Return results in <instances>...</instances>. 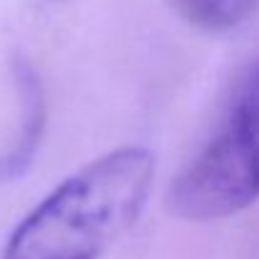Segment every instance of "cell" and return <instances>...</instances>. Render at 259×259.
Segmentation results:
<instances>
[{
	"label": "cell",
	"instance_id": "1",
	"mask_svg": "<svg viewBox=\"0 0 259 259\" xmlns=\"http://www.w3.org/2000/svg\"><path fill=\"white\" fill-rule=\"evenodd\" d=\"M154 171L144 146L101 154L28 211L0 259H101L141 217Z\"/></svg>",
	"mask_w": 259,
	"mask_h": 259
},
{
	"label": "cell",
	"instance_id": "2",
	"mask_svg": "<svg viewBox=\"0 0 259 259\" xmlns=\"http://www.w3.org/2000/svg\"><path fill=\"white\" fill-rule=\"evenodd\" d=\"M259 199V58L232 88L211 134L169 186V211L186 222L242 214Z\"/></svg>",
	"mask_w": 259,
	"mask_h": 259
},
{
	"label": "cell",
	"instance_id": "3",
	"mask_svg": "<svg viewBox=\"0 0 259 259\" xmlns=\"http://www.w3.org/2000/svg\"><path fill=\"white\" fill-rule=\"evenodd\" d=\"M176 13L194 28L206 33H224L242 25L259 0H171Z\"/></svg>",
	"mask_w": 259,
	"mask_h": 259
}]
</instances>
